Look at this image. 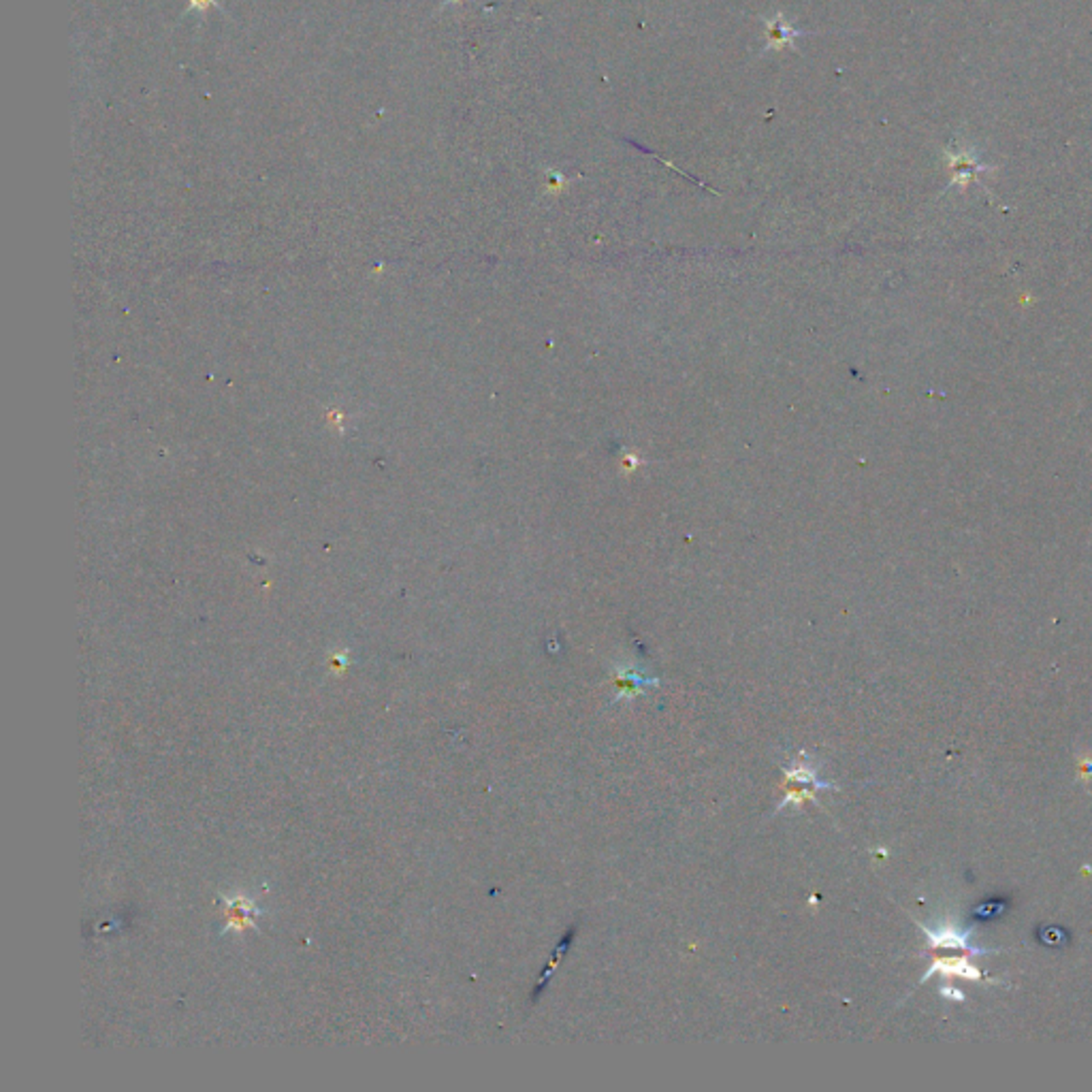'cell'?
Here are the masks:
<instances>
[{
    "instance_id": "cell-1",
    "label": "cell",
    "mask_w": 1092,
    "mask_h": 1092,
    "mask_svg": "<svg viewBox=\"0 0 1092 1092\" xmlns=\"http://www.w3.org/2000/svg\"><path fill=\"white\" fill-rule=\"evenodd\" d=\"M926 934H928V943L932 947H958V950H967L971 951L973 956H981L985 954L988 950L984 947H977L971 943V928L967 930H960L956 926H941L937 930H930L924 928Z\"/></svg>"
},
{
    "instance_id": "cell-2",
    "label": "cell",
    "mask_w": 1092,
    "mask_h": 1092,
    "mask_svg": "<svg viewBox=\"0 0 1092 1092\" xmlns=\"http://www.w3.org/2000/svg\"><path fill=\"white\" fill-rule=\"evenodd\" d=\"M764 24H766V37H768L766 45H764V51L781 49V47H789V45H793V41H796L798 37H804V34H809L806 30H798V28H793L792 24H787V21L783 20V15H781V13H776V15L770 17V20H764Z\"/></svg>"
},
{
    "instance_id": "cell-3",
    "label": "cell",
    "mask_w": 1092,
    "mask_h": 1092,
    "mask_svg": "<svg viewBox=\"0 0 1092 1092\" xmlns=\"http://www.w3.org/2000/svg\"><path fill=\"white\" fill-rule=\"evenodd\" d=\"M937 971L941 973V975H962V977H968V979H977V977H981L979 971H977L975 967H971V964H968V960L960 958V956H958V958H941V960H937V962L932 964V968H930V971L926 973L924 979H928V977L934 975Z\"/></svg>"
},
{
    "instance_id": "cell-4",
    "label": "cell",
    "mask_w": 1092,
    "mask_h": 1092,
    "mask_svg": "<svg viewBox=\"0 0 1092 1092\" xmlns=\"http://www.w3.org/2000/svg\"><path fill=\"white\" fill-rule=\"evenodd\" d=\"M212 7H220V0H188L186 11H207Z\"/></svg>"
},
{
    "instance_id": "cell-5",
    "label": "cell",
    "mask_w": 1092,
    "mask_h": 1092,
    "mask_svg": "<svg viewBox=\"0 0 1092 1092\" xmlns=\"http://www.w3.org/2000/svg\"><path fill=\"white\" fill-rule=\"evenodd\" d=\"M941 992H943V994H945V996H951V998H958V1001H962V998H964V994H962V992H958V990H956V988H943V990H941Z\"/></svg>"
},
{
    "instance_id": "cell-6",
    "label": "cell",
    "mask_w": 1092,
    "mask_h": 1092,
    "mask_svg": "<svg viewBox=\"0 0 1092 1092\" xmlns=\"http://www.w3.org/2000/svg\"><path fill=\"white\" fill-rule=\"evenodd\" d=\"M456 3H461V0H444V3H442V9H444V7H448V4H456Z\"/></svg>"
}]
</instances>
